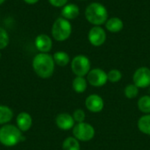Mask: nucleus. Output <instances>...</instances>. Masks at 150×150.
<instances>
[{"label": "nucleus", "mask_w": 150, "mask_h": 150, "mask_svg": "<svg viewBox=\"0 0 150 150\" xmlns=\"http://www.w3.org/2000/svg\"><path fill=\"white\" fill-rule=\"evenodd\" d=\"M32 66L33 71L39 77L47 79L53 76L55 63L53 55L48 53H39L33 57Z\"/></svg>", "instance_id": "f257e3e1"}, {"label": "nucleus", "mask_w": 150, "mask_h": 150, "mask_svg": "<svg viewBox=\"0 0 150 150\" xmlns=\"http://www.w3.org/2000/svg\"><path fill=\"white\" fill-rule=\"evenodd\" d=\"M23 139L22 132L17 126L6 124L0 127V143L4 147H14Z\"/></svg>", "instance_id": "f03ea898"}, {"label": "nucleus", "mask_w": 150, "mask_h": 150, "mask_svg": "<svg viewBox=\"0 0 150 150\" xmlns=\"http://www.w3.org/2000/svg\"><path fill=\"white\" fill-rule=\"evenodd\" d=\"M86 19L94 25L105 24L108 19V11L100 3H91L85 9Z\"/></svg>", "instance_id": "7ed1b4c3"}, {"label": "nucleus", "mask_w": 150, "mask_h": 150, "mask_svg": "<svg viewBox=\"0 0 150 150\" xmlns=\"http://www.w3.org/2000/svg\"><path fill=\"white\" fill-rule=\"evenodd\" d=\"M51 33L56 41H64L69 38L72 33V25L68 19L61 17L54 20Z\"/></svg>", "instance_id": "20e7f679"}, {"label": "nucleus", "mask_w": 150, "mask_h": 150, "mask_svg": "<svg viewBox=\"0 0 150 150\" xmlns=\"http://www.w3.org/2000/svg\"><path fill=\"white\" fill-rule=\"evenodd\" d=\"M71 70L76 76H85L91 70L90 59L83 55L78 54L71 61Z\"/></svg>", "instance_id": "39448f33"}, {"label": "nucleus", "mask_w": 150, "mask_h": 150, "mask_svg": "<svg viewBox=\"0 0 150 150\" xmlns=\"http://www.w3.org/2000/svg\"><path fill=\"white\" fill-rule=\"evenodd\" d=\"M73 136L79 142H89L95 136L94 127L86 122L76 123L72 128Z\"/></svg>", "instance_id": "423d86ee"}, {"label": "nucleus", "mask_w": 150, "mask_h": 150, "mask_svg": "<svg viewBox=\"0 0 150 150\" xmlns=\"http://www.w3.org/2000/svg\"><path fill=\"white\" fill-rule=\"evenodd\" d=\"M107 81V73L98 68L91 69L87 75V82L94 87H101L105 85Z\"/></svg>", "instance_id": "0eeeda50"}, {"label": "nucleus", "mask_w": 150, "mask_h": 150, "mask_svg": "<svg viewBox=\"0 0 150 150\" xmlns=\"http://www.w3.org/2000/svg\"><path fill=\"white\" fill-rule=\"evenodd\" d=\"M134 84L138 88H147L150 86V69L141 67L135 70L133 76Z\"/></svg>", "instance_id": "6e6552de"}, {"label": "nucleus", "mask_w": 150, "mask_h": 150, "mask_svg": "<svg viewBox=\"0 0 150 150\" xmlns=\"http://www.w3.org/2000/svg\"><path fill=\"white\" fill-rule=\"evenodd\" d=\"M88 40L94 47H99L105 42L106 33L100 25H94L88 33Z\"/></svg>", "instance_id": "1a4fd4ad"}, {"label": "nucleus", "mask_w": 150, "mask_h": 150, "mask_svg": "<svg viewBox=\"0 0 150 150\" xmlns=\"http://www.w3.org/2000/svg\"><path fill=\"white\" fill-rule=\"evenodd\" d=\"M104 105L103 98L97 94H91L85 99V107L91 112H100L104 109Z\"/></svg>", "instance_id": "9d476101"}, {"label": "nucleus", "mask_w": 150, "mask_h": 150, "mask_svg": "<svg viewBox=\"0 0 150 150\" xmlns=\"http://www.w3.org/2000/svg\"><path fill=\"white\" fill-rule=\"evenodd\" d=\"M75 120L73 116L67 112L59 113L55 118V124L57 127L62 131H69L75 126Z\"/></svg>", "instance_id": "9b49d317"}, {"label": "nucleus", "mask_w": 150, "mask_h": 150, "mask_svg": "<svg viewBox=\"0 0 150 150\" xmlns=\"http://www.w3.org/2000/svg\"><path fill=\"white\" fill-rule=\"evenodd\" d=\"M34 45L40 53H48L53 47L52 39L45 33H41L36 36L34 40Z\"/></svg>", "instance_id": "f8f14e48"}, {"label": "nucleus", "mask_w": 150, "mask_h": 150, "mask_svg": "<svg viewBox=\"0 0 150 150\" xmlns=\"http://www.w3.org/2000/svg\"><path fill=\"white\" fill-rule=\"evenodd\" d=\"M16 124L18 128L23 133L27 132L33 125V118L32 116L25 112H19L16 117Z\"/></svg>", "instance_id": "ddd939ff"}, {"label": "nucleus", "mask_w": 150, "mask_h": 150, "mask_svg": "<svg viewBox=\"0 0 150 150\" xmlns=\"http://www.w3.org/2000/svg\"><path fill=\"white\" fill-rule=\"evenodd\" d=\"M80 12L79 7L75 4H67L62 9V17L68 19H75L78 17Z\"/></svg>", "instance_id": "4468645a"}, {"label": "nucleus", "mask_w": 150, "mask_h": 150, "mask_svg": "<svg viewBox=\"0 0 150 150\" xmlns=\"http://www.w3.org/2000/svg\"><path fill=\"white\" fill-rule=\"evenodd\" d=\"M124 27L123 21L117 17L108 18L105 22V28L111 33H119Z\"/></svg>", "instance_id": "2eb2a0df"}, {"label": "nucleus", "mask_w": 150, "mask_h": 150, "mask_svg": "<svg viewBox=\"0 0 150 150\" xmlns=\"http://www.w3.org/2000/svg\"><path fill=\"white\" fill-rule=\"evenodd\" d=\"M13 118V111L7 105H0V126L9 124Z\"/></svg>", "instance_id": "dca6fc26"}, {"label": "nucleus", "mask_w": 150, "mask_h": 150, "mask_svg": "<svg viewBox=\"0 0 150 150\" xmlns=\"http://www.w3.org/2000/svg\"><path fill=\"white\" fill-rule=\"evenodd\" d=\"M53 58L54 61V63L60 67H65L67 66L69 62H70V58L69 55L68 54V53L64 52V51H57L53 54Z\"/></svg>", "instance_id": "f3484780"}, {"label": "nucleus", "mask_w": 150, "mask_h": 150, "mask_svg": "<svg viewBox=\"0 0 150 150\" xmlns=\"http://www.w3.org/2000/svg\"><path fill=\"white\" fill-rule=\"evenodd\" d=\"M72 88L76 93H83L87 89V80L84 76H76L72 82Z\"/></svg>", "instance_id": "a211bd4d"}, {"label": "nucleus", "mask_w": 150, "mask_h": 150, "mask_svg": "<svg viewBox=\"0 0 150 150\" xmlns=\"http://www.w3.org/2000/svg\"><path fill=\"white\" fill-rule=\"evenodd\" d=\"M137 126L142 133L150 135V114L142 116L138 120Z\"/></svg>", "instance_id": "6ab92c4d"}, {"label": "nucleus", "mask_w": 150, "mask_h": 150, "mask_svg": "<svg viewBox=\"0 0 150 150\" xmlns=\"http://www.w3.org/2000/svg\"><path fill=\"white\" fill-rule=\"evenodd\" d=\"M80 149L79 141L74 136L66 138L62 142V150H80Z\"/></svg>", "instance_id": "aec40b11"}, {"label": "nucleus", "mask_w": 150, "mask_h": 150, "mask_svg": "<svg viewBox=\"0 0 150 150\" xmlns=\"http://www.w3.org/2000/svg\"><path fill=\"white\" fill-rule=\"evenodd\" d=\"M138 108L139 110L146 114H150V96H142L138 100Z\"/></svg>", "instance_id": "412c9836"}, {"label": "nucleus", "mask_w": 150, "mask_h": 150, "mask_svg": "<svg viewBox=\"0 0 150 150\" xmlns=\"http://www.w3.org/2000/svg\"><path fill=\"white\" fill-rule=\"evenodd\" d=\"M124 93L125 96L127 98H134L138 96L139 93V88L135 85V84H128L126 86L125 90H124Z\"/></svg>", "instance_id": "4be33fe9"}, {"label": "nucleus", "mask_w": 150, "mask_h": 150, "mask_svg": "<svg viewBox=\"0 0 150 150\" xmlns=\"http://www.w3.org/2000/svg\"><path fill=\"white\" fill-rule=\"evenodd\" d=\"M10 43V36L7 31L0 26V50L4 49Z\"/></svg>", "instance_id": "5701e85b"}, {"label": "nucleus", "mask_w": 150, "mask_h": 150, "mask_svg": "<svg viewBox=\"0 0 150 150\" xmlns=\"http://www.w3.org/2000/svg\"><path fill=\"white\" fill-rule=\"evenodd\" d=\"M107 78L111 83H118L122 78V73L119 69H111L107 73Z\"/></svg>", "instance_id": "b1692460"}, {"label": "nucleus", "mask_w": 150, "mask_h": 150, "mask_svg": "<svg viewBox=\"0 0 150 150\" xmlns=\"http://www.w3.org/2000/svg\"><path fill=\"white\" fill-rule=\"evenodd\" d=\"M72 116H73V119H74L75 122H76V123L84 122L85 118H86L85 112H84V111L82 110V109H76V110H75Z\"/></svg>", "instance_id": "393cba45"}, {"label": "nucleus", "mask_w": 150, "mask_h": 150, "mask_svg": "<svg viewBox=\"0 0 150 150\" xmlns=\"http://www.w3.org/2000/svg\"><path fill=\"white\" fill-rule=\"evenodd\" d=\"M48 2L52 6L60 8V7H63L64 5H66L68 3V0H48Z\"/></svg>", "instance_id": "a878e982"}, {"label": "nucleus", "mask_w": 150, "mask_h": 150, "mask_svg": "<svg viewBox=\"0 0 150 150\" xmlns=\"http://www.w3.org/2000/svg\"><path fill=\"white\" fill-rule=\"evenodd\" d=\"M25 3H26V4H36V3H38L40 0H23Z\"/></svg>", "instance_id": "bb28decb"}, {"label": "nucleus", "mask_w": 150, "mask_h": 150, "mask_svg": "<svg viewBox=\"0 0 150 150\" xmlns=\"http://www.w3.org/2000/svg\"><path fill=\"white\" fill-rule=\"evenodd\" d=\"M4 1H5V0H0V5L3 4L4 3Z\"/></svg>", "instance_id": "cd10ccee"}, {"label": "nucleus", "mask_w": 150, "mask_h": 150, "mask_svg": "<svg viewBox=\"0 0 150 150\" xmlns=\"http://www.w3.org/2000/svg\"><path fill=\"white\" fill-rule=\"evenodd\" d=\"M80 1H86V0H80Z\"/></svg>", "instance_id": "c85d7f7f"}, {"label": "nucleus", "mask_w": 150, "mask_h": 150, "mask_svg": "<svg viewBox=\"0 0 150 150\" xmlns=\"http://www.w3.org/2000/svg\"><path fill=\"white\" fill-rule=\"evenodd\" d=\"M0 58H1V53H0Z\"/></svg>", "instance_id": "c756f323"}, {"label": "nucleus", "mask_w": 150, "mask_h": 150, "mask_svg": "<svg viewBox=\"0 0 150 150\" xmlns=\"http://www.w3.org/2000/svg\"><path fill=\"white\" fill-rule=\"evenodd\" d=\"M149 91H150V90H149Z\"/></svg>", "instance_id": "7c9ffc66"}]
</instances>
